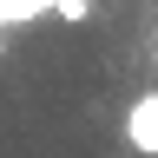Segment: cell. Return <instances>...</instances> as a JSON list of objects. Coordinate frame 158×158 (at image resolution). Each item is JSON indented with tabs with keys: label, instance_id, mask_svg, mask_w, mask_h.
<instances>
[{
	"label": "cell",
	"instance_id": "1",
	"mask_svg": "<svg viewBox=\"0 0 158 158\" xmlns=\"http://www.w3.org/2000/svg\"><path fill=\"white\" fill-rule=\"evenodd\" d=\"M125 145L145 152V158H158V86L132 99V112H125Z\"/></svg>",
	"mask_w": 158,
	"mask_h": 158
},
{
	"label": "cell",
	"instance_id": "2",
	"mask_svg": "<svg viewBox=\"0 0 158 158\" xmlns=\"http://www.w3.org/2000/svg\"><path fill=\"white\" fill-rule=\"evenodd\" d=\"M53 13H59V20H86L92 7H86V0H53Z\"/></svg>",
	"mask_w": 158,
	"mask_h": 158
}]
</instances>
